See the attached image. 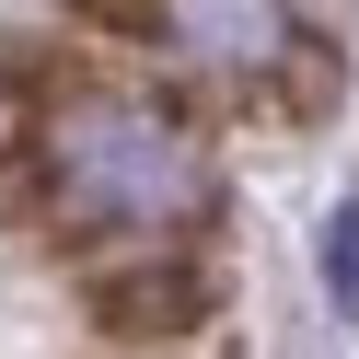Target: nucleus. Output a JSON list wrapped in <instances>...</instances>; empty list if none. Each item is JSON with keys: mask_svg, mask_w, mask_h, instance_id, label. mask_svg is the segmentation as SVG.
I'll return each mask as SVG.
<instances>
[{"mask_svg": "<svg viewBox=\"0 0 359 359\" xmlns=\"http://www.w3.org/2000/svg\"><path fill=\"white\" fill-rule=\"evenodd\" d=\"M47 197L81 232H163V220H197L209 197V163L197 140L140 93H70L47 116Z\"/></svg>", "mask_w": 359, "mask_h": 359, "instance_id": "1", "label": "nucleus"}, {"mask_svg": "<svg viewBox=\"0 0 359 359\" xmlns=\"http://www.w3.org/2000/svg\"><path fill=\"white\" fill-rule=\"evenodd\" d=\"M151 35H174L220 81H266L290 58V0H151Z\"/></svg>", "mask_w": 359, "mask_h": 359, "instance_id": "2", "label": "nucleus"}, {"mask_svg": "<svg viewBox=\"0 0 359 359\" xmlns=\"http://www.w3.org/2000/svg\"><path fill=\"white\" fill-rule=\"evenodd\" d=\"M197 302H209V278H197L186 255H151V266H104L93 278V313L116 336H174V325H197Z\"/></svg>", "mask_w": 359, "mask_h": 359, "instance_id": "3", "label": "nucleus"}, {"mask_svg": "<svg viewBox=\"0 0 359 359\" xmlns=\"http://www.w3.org/2000/svg\"><path fill=\"white\" fill-rule=\"evenodd\" d=\"M325 290H336V313L359 325V209H336V232H325Z\"/></svg>", "mask_w": 359, "mask_h": 359, "instance_id": "4", "label": "nucleus"}]
</instances>
